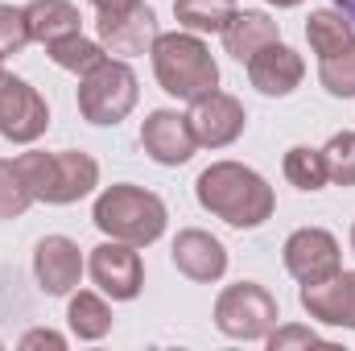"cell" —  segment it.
<instances>
[{
  "mask_svg": "<svg viewBox=\"0 0 355 351\" xmlns=\"http://www.w3.org/2000/svg\"><path fill=\"white\" fill-rule=\"evenodd\" d=\"M194 198H198L202 211H211L215 219H223L227 228H240V232L261 228L277 211L272 186L252 166H240V162L207 166L194 182Z\"/></svg>",
  "mask_w": 355,
  "mask_h": 351,
  "instance_id": "obj_1",
  "label": "cell"
},
{
  "mask_svg": "<svg viewBox=\"0 0 355 351\" xmlns=\"http://www.w3.org/2000/svg\"><path fill=\"white\" fill-rule=\"evenodd\" d=\"M166 219H170L166 203L153 190H141V186H128V182L107 186L91 207V223L107 240H124L132 248L157 244L162 232H166Z\"/></svg>",
  "mask_w": 355,
  "mask_h": 351,
  "instance_id": "obj_2",
  "label": "cell"
},
{
  "mask_svg": "<svg viewBox=\"0 0 355 351\" xmlns=\"http://www.w3.org/2000/svg\"><path fill=\"white\" fill-rule=\"evenodd\" d=\"M149 54H153V75L162 91L174 99H198L219 87V62L211 58L207 42L190 29L157 33Z\"/></svg>",
  "mask_w": 355,
  "mask_h": 351,
  "instance_id": "obj_3",
  "label": "cell"
},
{
  "mask_svg": "<svg viewBox=\"0 0 355 351\" xmlns=\"http://www.w3.org/2000/svg\"><path fill=\"white\" fill-rule=\"evenodd\" d=\"M17 170L25 178L33 203H50V207H67L87 198L91 190L99 186V166L91 153L79 149H62V153H21Z\"/></svg>",
  "mask_w": 355,
  "mask_h": 351,
  "instance_id": "obj_4",
  "label": "cell"
},
{
  "mask_svg": "<svg viewBox=\"0 0 355 351\" xmlns=\"http://www.w3.org/2000/svg\"><path fill=\"white\" fill-rule=\"evenodd\" d=\"M137 95L141 87H137V71L128 67V58L107 54L95 71L79 79V112L87 124L107 128V124H120L137 108Z\"/></svg>",
  "mask_w": 355,
  "mask_h": 351,
  "instance_id": "obj_5",
  "label": "cell"
},
{
  "mask_svg": "<svg viewBox=\"0 0 355 351\" xmlns=\"http://www.w3.org/2000/svg\"><path fill=\"white\" fill-rule=\"evenodd\" d=\"M277 318H281L277 298L268 293L265 285H257V281H236V285H227L215 298V327L227 339L257 343V339H265L268 331L277 327Z\"/></svg>",
  "mask_w": 355,
  "mask_h": 351,
  "instance_id": "obj_6",
  "label": "cell"
},
{
  "mask_svg": "<svg viewBox=\"0 0 355 351\" xmlns=\"http://www.w3.org/2000/svg\"><path fill=\"white\" fill-rule=\"evenodd\" d=\"M46 128H50V108L37 95V87L0 71V137L17 145H33Z\"/></svg>",
  "mask_w": 355,
  "mask_h": 351,
  "instance_id": "obj_7",
  "label": "cell"
},
{
  "mask_svg": "<svg viewBox=\"0 0 355 351\" xmlns=\"http://www.w3.org/2000/svg\"><path fill=\"white\" fill-rule=\"evenodd\" d=\"M186 120H190V132H194L198 149H227L232 141H240V132L248 124V112L236 95L215 87L207 95H198V99H190Z\"/></svg>",
  "mask_w": 355,
  "mask_h": 351,
  "instance_id": "obj_8",
  "label": "cell"
},
{
  "mask_svg": "<svg viewBox=\"0 0 355 351\" xmlns=\"http://www.w3.org/2000/svg\"><path fill=\"white\" fill-rule=\"evenodd\" d=\"M91 281L99 285V293H107L112 302H132L145 285V264L141 252L124 240H103L99 248H91L87 261Z\"/></svg>",
  "mask_w": 355,
  "mask_h": 351,
  "instance_id": "obj_9",
  "label": "cell"
},
{
  "mask_svg": "<svg viewBox=\"0 0 355 351\" xmlns=\"http://www.w3.org/2000/svg\"><path fill=\"white\" fill-rule=\"evenodd\" d=\"M95 29H99V46H103L112 58H141V54L153 50L157 17H153V8L141 0V4L120 8V12H99Z\"/></svg>",
  "mask_w": 355,
  "mask_h": 351,
  "instance_id": "obj_10",
  "label": "cell"
},
{
  "mask_svg": "<svg viewBox=\"0 0 355 351\" xmlns=\"http://www.w3.org/2000/svg\"><path fill=\"white\" fill-rule=\"evenodd\" d=\"M285 268L310 285V281H322L331 273L343 268V252H339V240L327 232V228H297L289 240H285Z\"/></svg>",
  "mask_w": 355,
  "mask_h": 351,
  "instance_id": "obj_11",
  "label": "cell"
},
{
  "mask_svg": "<svg viewBox=\"0 0 355 351\" xmlns=\"http://www.w3.org/2000/svg\"><path fill=\"white\" fill-rule=\"evenodd\" d=\"M141 149L157 162V166H186L198 149L190 120L174 108H153L141 124Z\"/></svg>",
  "mask_w": 355,
  "mask_h": 351,
  "instance_id": "obj_12",
  "label": "cell"
},
{
  "mask_svg": "<svg viewBox=\"0 0 355 351\" xmlns=\"http://www.w3.org/2000/svg\"><path fill=\"white\" fill-rule=\"evenodd\" d=\"M33 277L42 293L50 298H71L75 285L83 281V252L71 236H46L33 248Z\"/></svg>",
  "mask_w": 355,
  "mask_h": 351,
  "instance_id": "obj_13",
  "label": "cell"
},
{
  "mask_svg": "<svg viewBox=\"0 0 355 351\" xmlns=\"http://www.w3.org/2000/svg\"><path fill=\"white\" fill-rule=\"evenodd\" d=\"M302 310L314 318V323H327V327H343L355 331V273H331L322 281H310L302 285Z\"/></svg>",
  "mask_w": 355,
  "mask_h": 351,
  "instance_id": "obj_14",
  "label": "cell"
},
{
  "mask_svg": "<svg viewBox=\"0 0 355 351\" xmlns=\"http://www.w3.org/2000/svg\"><path fill=\"white\" fill-rule=\"evenodd\" d=\"M244 67H248V83L261 91V95H268V99L293 95V91L302 87V79H306L302 54L289 50L285 42H272V46H265V50H257Z\"/></svg>",
  "mask_w": 355,
  "mask_h": 351,
  "instance_id": "obj_15",
  "label": "cell"
},
{
  "mask_svg": "<svg viewBox=\"0 0 355 351\" xmlns=\"http://www.w3.org/2000/svg\"><path fill=\"white\" fill-rule=\"evenodd\" d=\"M170 257H174L178 273L190 277V281H198V285H211V281H219V277L227 273V248H223V240H215V236L202 232V228L178 232Z\"/></svg>",
  "mask_w": 355,
  "mask_h": 351,
  "instance_id": "obj_16",
  "label": "cell"
},
{
  "mask_svg": "<svg viewBox=\"0 0 355 351\" xmlns=\"http://www.w3.org/2000/svg\"><path fill=\"white\" fill-rule=\"evenodd\" d=\"M272 42H281V29H277V21L265 17V12H257V8H236V17L227 21V29H223V50L236 58V62H248L257 50H265Z\"/></svg>",
  "mask_w": 355,
  "mask_h": 351,
  "instance_id": "obj_17",
  "label": "cell"
},
{
  "mask_svg": "<svg viewBox=\"0 0 355 351\" xmlns=\"http://www.w3.org/2000/svg\"><path fill=\"white\" fill-rule=\"evenodd\" d=\"M25 25H29V42H58V37H71V33H83V17L71 0H29L25 4Z\"/></svg>",
  "mask_w": 355,
  "mask_h": 351,
  "instance_id": "obj_18",
  "label": "cell"
},
{
  "mask_svg": "<svg viewBox=\"0 0 355 351\" xmlns=\"http://www.w3.org/2000/svg\"><path fill=\"white\" fill-rule=\"evenodd\" d=\"M306 37H310V50L318 58H331V54L347 50L355 42V25L339 8H314L310 21H306Z\"/></svg>",
  "mask_w": 355,
  "mask_h": 351,
  "instance_id": "obj_19",
  "label": "cell"
},
{
  "mask_svg": "<svg viewBox=\"0 0 355 351\" xmlns=\"http://www.w3.org/2000/svg\"><path fill=\"white\" fill-rule=\"evenodd\" d=\"M67 323H71L75 339H83V343H95V339H103V335L112 331V306H107L99 293H91V289H79V293H71V306H67Z\"/></svg>",
  "mask_w": 355,
  "mask_h": 351,
  "instance_id": "obj_20",
  "label": "cell"
},
{
  "mask_svg": "<svg viewBox=\"0 0 355 351\" xmlns=\"http://www.w3.org/2000/svg\"><path fill=\"white\" fill-rule=\"evenodd\" d=\"M174 17L190 33H223L236 17V0H174Z\"/></svg>",
  "mask_w": 355,
  "mask_h": 351,
  "instance_id": "obj_21",
  "label": "cell"
},
{
  "mask_svg": "<svg viewBox=\"0 0 355 351\" xmlns=\"http://www.w3.org/2000/svg\"><path fill=\"white\" fill-rule=\"evenodd\" d=\"M46 54H50V62L54 67H62V71H71V75H87V71H95L103 58H107V50L99 46V42H91V37H83V33H71V37H58V42H50L46 46Z\"/></svg>",
  "mask_w": 355,
  "mask_h": 351,
  "instance_id": "obj_22",
  "label": "cell"
},
{
  "mask_svg": "<svg viewBox=\"0 0 355 351\" xmlns=\"http://www.w3.org/2000/svg\"><path fill=\"white\" fill-rule=\"evenodd\" d=\"M281 170L289 178V186L297 190H322L331 178H327V162H322V149H310V145H293L281 162Z\"/></svg>",
  "mask_w": 355,
  "mask_h": 351,
  "instance_id": "obj_23",
  "label": "cell"
},
{
  "mask_svg": "<svg viewBox=\"0 0 355 351\" xmlns=\"http://www.w3.org/2000/svg\"><path fill=\"white\" fill-rule=\"evenodd\" d=\"M318 83L335 99H355V42L331 58H318Z\"/></svg>",
  "mask_w": 355,
  "mask_h": 351,
  "instance_id": "obj_24",
  "label": "cell"
},
{
  "mask_svg": "<svg viewBox=\"0 0 355 351\" xmlns=\"http://www.w3.org/2000/svg\"><path fill=\"white\" fill-rule=\"evenodd\" d=\"M322 162H327V178L335 186H355V132L343 128L322 145Z\"/></svg>",
  "mask_w": 355,
  "mask_h": 351,
  "instance_id": "obj_25",
  "label": "cell"
},
{
  "mask_svg": "<svg viewBox=\"0 0 355 351\" xmlns=\"http://www.w3.org/2000/svg\"><path fill=\"white\" fill-rule=\"evenodd\" d=\"M29 207H33V194H29L21 170H17V162H4L0 157V219H17Z\"/></svg>",
  "mask_w": 355,
  "mask_h": 351,
  "instance_id": "obj_26",
  "label": "cell"
},
{
  "mask_svg": "<svg viewBox=\"0 0 355 351\" xmlns=\"http://www.w3.org/2000/svg\"><path fill=\"white\" fill-rule=\"evenodd\" d=\"M29 46V25H25V8L17 4H0V54H21Z\"/></svg>",
  "mask_w": 355,
  "mask_h": 351,
  "instance_id": "obj_27",
  "label": "cell"
},
{
  "mask_svg": "<svg viewBox=\"0 0 355 351\" xmlns=\"http://www.w3.org/2000/svg\"><path fill=\"white\" fill-rule=\"evenodd\" d=\"M265 343L272 351H285V348H314V343H322V335L318 331H310V327H297V323H289V327H272L265 335Z\"/></svg>",
  "mask_w": 355,
  "mask_h": 351,
  "instance_id": "obj_28",
  "label": "cell"
},
{
  "mask_svg": "<svg viewBox=\"0 0 355 351\" xmlns=\"http://www.w3.org/2000/svg\"><path fill=\"white\" fill-rule=\"evenodd\" d=\"M37 348L62 351V348H67V339H62L58 331H50V327H37V331H25V335H21V351H37Z\"/></svg>",
  "mask_w": 355,
  "mask_h": 351,
  "instance_id": "obj_29",
  "label": "cell"
},
{
  "mask_svg": "<svg viewBox=\"0 0 355 351\" xmlns=\"http://www.w3.org/2000/svg\"><path fill=\"white\" fill-rule=\"evenodd\" d=\"M99 12H120V8H132V4H141V0H91Z\"/></svg>",
  "mask_w": 355,
  "mask_h": 351,
  "instance_id": "obj_30",
  "label": "cell"
},
{
  "mask_svg": "<svg viewBox=\"0 0 355 351\" xmlns=\"http://www.w3.org/2000/svg\"><path fill=\"white\" fill-rule=\"evenodd\" d=\"M335 8H339V12H343V17L355 25V0H335Z\"/></svg>",
  "mask_w": 355,
  "mask_h": 351,
  "instance_id": "obj_31",
  "label": "cell"
},
{
  "mask_svg": "<svg viewBox=\"0 0 355 351\" xmlns=\"http://www.w3.org/2000/svg\"><path fill=\"white\" fill-rule=\"evenodd\" d=\"M265 4H277V8H293V4H302V0H265Z\"/></svg>",
  "mask_w": 355,
  "mask_h": 351,
  "instance_id": "obj_32",
  "label": "cell"
},
{
  "mask_svg": "<svg viewBox=\"0 0 355 351\" xmlns=\"http://www.w3.org/2000/svg\"><path fill=\"white\" fill-rule=\"evenodd\" d=\"M352 252H355V223H352Z\"/></svg>",
  "mask_w": 355,
  "mask_h": 351,
  "instance_id": "obj_33",
  "label": "cell"
},
{
  "mask_svg": "<svg viewBox=\"0 0 355 351\" xmlns=\"http://www.w3.org/2000/svg\"><path fill=\"white\" fill-rule=\"evenodd\" d=\"M0 71H4V54H0Z\"/></svg>",
  "mask_w": 355,
  "mask_h": 351,
  "instance_id": "obj_34",
  "label": "cell"
}]
</instances>
